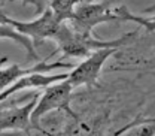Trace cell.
I'll use <instances>...</instances> for the list:
<instances>
[{"mask_svg": "<svg viewBox=\"0 0 155 136\" xmlns=\"http://www.w3.org/2000/svg\"><path fill=\"white\" fill-rule=\"evenodd\" d=\"M72 67L73 66L70 63H63V61H54V63L42 61V63L35 64V66H30V67H21L19 64H11L9 67L0 69V93L8 85L15 82L19 76H24L27 73H33V72L46 73V72H51V70H55V69H72Z\"/></svg>", "mask_w": 155, "mask_h": 136, "instance_id": "7", "label": "cell"}, {"mask_svg": "<svg viewBox=\"0 0 155 136\" xmlns=\"http://www.w3.org/2000/svg\"><path fill=\"white\" fill-rule=\"evenodd\" d=\"M136 36V32L127 33L124 36L114 40H100L91 36H85L75 32L67 21H63L57 29L55 35L52 36V40L57 43L58 49L69 57H88L91 53H94L97 49L101 48H121L122 45H125L127 42H130Z\"/></svg>", "mask_w": 155, "mask_h": 136, "instance_id": "1", "label": "cell"}, {"mask_svg": "<svg viewBox=\"0 0 155 136\" xmlns=\"http://www.w3.org/2000/svg\"><path fill=\"white\" fill-rule=\"evenodd\" d=\"M116 51H118V48H101V49L91 53L88 57H85L82 63L72 67V70L69 72V75L66 78L67 82L73 88L81 87V85H93L103 69V64Z\"/></svg>", "mask_w": 155, "mask_h": 136, "instance_id": "5", "label": "cell"}, {"mask_svg": "<svg viewBox=\"0 0 155 136\" xmlns=\"http://www.w3.org/2000/svg\"><path fill=\"white\" fill-rule=\"evenodd\" d=\"M79 3H82V0H51L48 8H51L57 15L63 17V18L67 21V19L70 18L75 6L79 5Z\"/></svg>", "mask_w": 155, "mask_h": 136, "instance_id": "10", "label": "cell"}, {"mask_svg": "<svg viewBox=\"0 0 155 136\" xmlns=\"http://www.w3.org/2000/svg\"><path fill=\"white\" fill-rule=\"evenodd\" d=\"M36 100H38V97L31 99L30 102H27L22 106L2 109L0 111V132H6V130L30 132L31 130L30 115L36 105Z\"/></svg>", "mask_w": 155, "mask_h": 136, "instance_id": "6", "label": "cell"}, {"mask_svg": "<svg viewBox=\"0 0 155 136\" xmlns=\"http://www.w3.org/2000/svg\"><path fill=\"white\" fill-rule=\"evenodd\" d=\"M22 2V6H28V5H33L35 6V12L36 14H42L48 6H49V2L51 0H21Z\"/></svg>", "mask_w": 155, "mask_h": 136, "instance_id": "11", "label": "cell"}, {"mask_svg": "<svg viewBox=\"0 0 155 136\" xmlns=\"http://www.w3.org/2000/svg\"><path fill=\"white\" fill-rule=\"evenodd\" d=\"M39 15L40 17L33 19V21H18V19H14L8 15H5L0 11V21L8 22L15 30H18L19 33L28 36L33 40V43L36 45V43H42L45 39H52L57 29L60 27V24L63 21H66L63 17L57 15L51 8H46Z\"/></svg>", "mask_w": 155, "mask_h": 136, "instance_id": "3", "label": "cell"}, {"mask_svg": "<svg viewBox=\"0 0 155 136\" xmlns=\"http://www.w3.org/2000/svg\"><path fill=\"white\" fill-rule=\"evenodd\" d=\"M0 39H11L14 42H17L18 45H21L25 51H27V57L28 60H38V54H36V49H35V43L33 40L19 33L18 30H15L12 25H9L8 22L5 21H0Z\"/></svg>", "mask_w": 155, "mask_h": 136, "instance_id": "9", "label": "cell"}, {"mask_svg": "<svg viewBox=\"0 0 155 136\" xmlns=\"http://www.w3.org/2000/svg\"><path fill=\"white\" fill-rule=\"evenodd\" d=\"M45 88H46L45 93L36 100V105H35L31 115H30L31 129L39 130V132H45L40 127L39 123H40L42 117L46 115L51 111H64L73 120H78L76 114L70 108V99H72L73 87L67 82V79H63V81L54 82L51 85H46Z\"/></svg>", "mask_w": 155, "mask_h": 136, "instance_id": "2", "label": "cell"}, {"mask_svg": "<svg viewBox=\"0 0 155 136\" xmlns=\"http://www.w3.org/2000/svg\"><path fill=\"white\" fill-rule=\"evenodd\" d=\"M5 61H6V58H5V57H3V58H0V64H3Z\"/></svg>", "mask_w": 155, "mask_h": 136, "instance_id": "12", "label": "cell"}, {"mask_svg": "<svg viewBox=\"0 0 155 136\" xmlns=\"http://www.w3.org/2000/svg\"><path fill=\"white\" fill-rule=\"evenodd\" d=\"M119 21L118 15L109 9L107 2L104 3H88V5H76L67 24L81 35L91 36L93 30L98 24Z\"/></svg>", "mask_w": 155, "mask_h": 136, "instance_id": "4", "label": "cell"}, {"mask_svg": "<svg viewBox=\"0 0 155 136\" xmlns=\"http://www.w3.org/2000/svg\"><path fill=\"white\" fill-rule=\"evenodd\" d=\"M69 73H55V75H45L42 72H33V73H27L24 76H19L15 82H12L11 85H8L2 93H0V102L6 100L9 96L18 93L24 88H42L46 85H51L54 82L66 79Z\"/></svg>", "mask_w": 155, "mask_h": 136, "instance_id": "8", "label": "cell"}]
</instances>
